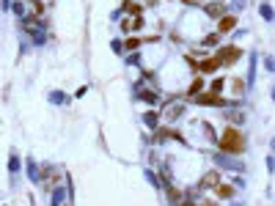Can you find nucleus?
<instances>
[{"mask_svg": "<svg viewBox=\"0 0 275 206\" xmlns=\"http://www.w3.org/2000/svg\"><path fill=\"white\" fill-rule=\"evenodd\" d=\"M215 146H218V151H223V154L239 157V154L245 151V146H248L245 129H242V127H226V129H223V135H218Z\"/></svg>", "mask_w": 275, "mask_h": 206, "instance_id": "1", "label": "nucleus"}, {"mask_svg": "<svg viewBox=\"0 0 275 206\" xmlns=\"http://www.w3.org/2000/svg\"><path fill=\"white\" fill-rule=\"evenodd\" d=\"M242 55H245L242 47H237V44H218L215 47V58L220 61V66H234Z\"/></svg>", "mask_w": 275, "mask_h": 206, "instance_id": "2", "label": "nucleus"}, {"mask_svg": "<svg viewBox=\"0 0 275 206\" xmlns=\"http://www.w3.org/2000/svg\"><path fill=\"white\" fill-rule=\"evenodd\" d=\"M193 105H198V108H218V110H223V108H229L231 102L226 96L212 93V91H201V93H196V96H193Z\"/></svg>", "mask_w": 275, "mask_h": 206, "instance_id": "3", "label": "nucleus"}, {"mask_svg": "<svg viewBox=\"0 0 275 206\" xmlns=\"http://www.w3.org/2000/svg\"><path fill=\"white\" fill-rule=\"evenodd\" d=\"M212 162L215 168H226V170H234V173H245V162L239 157H231V154H223V151H215L212 154Z\"/></svg>", "mask_w": 275, "mask_h": 206, "instance_id": "4", "label": "nucleus"}, {"mask_svg": "<svg viewBox=\"0 0 275 206\" xmlns=\"http://www.w3.org/2000/svg\"><path fill=\"white\" fill-rule=\"evenodd\" d=\"M135 99L140 105H149V108H157V105L162 102V96H160V91H157V85H140V88H135Z\"/></svg>", "mask_w": 275, "mask_h": 206, "instance_id": "5", "label": "nucleus"}, {"mask_svg": "<svg viewBox=\"0 0 275 206\" xmlns=\"http://www.w3.org/2000/svg\"><path fill=\"white\" fill-rule=\"evenodd\" d=\"M185 113H187V105H185V102H173V105H165V108L160 110V119L165 121V124H171V127H173V124H176L179 119H182Z\"/></svg>", "mask_w": 275, "mask_h": 206, "instance_id": "6", "label": "nucleus"}, {"mask_svg": "<svg viewBox=\"0 0 275 206\" xmlns=\"http://www.w3.org/2000/svg\"><path fill=\"white\" fill-rule=\"evenodd\" d=\"M223 119L229 121V127H245V121H248V116H245V110L239 108L237 102H231L229 108H223Z\"/></svg>", "mask_w": 275, "mask_h": 206, "instance_id": "7", "label": "nucleus"}, {"mask_svg": "<svg viewBox=\"0 0 275 206\" xmlns=\"http://www.w3.org/2000/svg\"><path fill=\"white\" fill-rule=\"evenodd\" d=\"M237 22H239V17H237V14H223L218 22H215V33H218V36L234 33V31H237Z\"/></svg>", "mask_w": 275, "mask_h": 206, "instance_id": "8", "label": "nucleus"}, {"mask_svg": "<svg viewBox=\"0 0 275 206\" xmlns=\"http://www.w3.org/2000/svg\"><path fill=\"white\" fill-rule=\"evenodd\" d=\"M201 9H204V17H207L209 22H218L223 14H229L223 0H218V3H201Z\"/></svg>", "mask_w": 275, "mask_h": 206, "instance_id": "9", "label": "nucleus"}, {"mask_svg": "<svg viewBox=\"0 0 275 206\" xmlns=\"http://www.w3.org/2000/svg\"><path fill=\"white\" fill-rule=\"evenodd\" d=\"M220 184V170L215 168V170H204V176H201V181L196 184V190L201 192V190H215V187Z\"/></svg>", "mask_w": 275, "mask_h": 206, "instance_id": "10", "label": "nucleus"}, {"mask_svg": "<svg viewBox=\"0 0 275 206\" xmlns=\"http://www.w3.org/2000/svg\"><path fill=\"white\" fill-rule=\"evenodd\" d=\"M220 69H223V66H220V61L215 58V52H209L207 58L198 61V74H218Z\"/></svg>", "mask_w": 275, "mask_h": 206, "instance_id": "11", "label": "nucleus"}, {"mask_svg": "<svg viewBox=\"0 0 275 206\" xmlns=\"http://www.w3.org/2000/svg\"><path fill=\"white\" fill-rule=\"evenodd\" d=\"M185 91H187V96H196V93H201V91H207V80H204V74H193L190 80H187V85H185Z\"/></svg>", "mask_w": 275, "mask_h": 206, "instance_id": "12", "label": "nucleus"}, {"mask_svg": "<svg viewBox=\"0 0 275 206\" xmlns=\"http://www.w3.org/2000/svg\"><path fill=\"white\" fill-rule=\"evenodd\" d=\"M226 88H229V91H231L234 102H237V99H242V96H245V91H248V85H245V80H239V77H226Z\"/></svg>", "mask_w": 275, "mask_h": 206, "instance_id": "13", "label": "nucleus"}, {"mask_svg": "<svg viewBox=\"0 0 275 206\" xmlns=\"http://www.w3.org/2000/svg\"><path fill=\"white\" fill-rule=\"evenodd\" d=\"M212 192H215V198H220V201H234V198H237V187H234V184H223V181H220Z\"/></svg>", "mask_w": 275, "mask_h": 206, "instance_id": "14", "label": "nucleus"}, {"mask_svg": "<svg viewBox=\"0 0 275 206\" xmlns=\"http://www.w3.org/2000/svg\"><path fill=\"white\" fill-rule=\"evenodd\" d=\"M72 195L69 190H63L61 184H55L52 187V198H50V206H66V198Z\"/></svg>", "mask_w": 275, "mask_h": 206, "instance_id": "15", "label": "nucleus"}, {"mask_svg": "<svg viewBox=\"0 0 275 206\" xmlns=\"http://www.w3.org/2000/svg\"><path fill=\"white\" fill-rule=\"evenodd\" d=\"M9 173H11V181H17V176L22 173V160H20L17 151H11V154H9Z\"/></svg>", "mask_w": 275, "mask_h": 206, "instance_id": "16", "label": "nucleus"}, {"mask_svg": "<svg viewBox=\"0 0 275 206\" xmlns=\"http://www.w3.org/2000/svg\"><path fill=\"white\" fill-rule=\"evenodd\" d=\"M47 99H50V105H55V108H66V105H72L69 93H63V91H50Z\"/></svg>", "mask_w": 275, "mask_h": 206, "instance_id": "17", "label": "nucleus"}, {"mask_svg": "<svg viewBox=\"0 0 275 206\" xmlns=\"http://www.w3.org/2000/svg\"><path fill=\"white\" fill-rule=\"evenodd\" d=\"M143 124L151 129V132H154V129L162 124V119H160V110H154V108H151V110H146V113H143Z\"/></svg>", "mask_w": 275, "mask_h": 206, "instance_id": "18", "label": "nucleus"}, {"mask_svg": "<svg viewBox=\"0 0 275 206\" xmlns=\"http://www.w3.org/2000/svg\"><path fill=\"white\" fill-rule=\"evenodd\" d=\"M121 14H130V17H140V11H143V6L135 3V0H121Z\"/></svg>", "mask_w": 275, "mask_h": 206, "instance_id": "19", "label": "nucleus"}, {"mask_svg": "<svg viewBox=\"0 0 275 206\" xmlns=\"http://www.w3.org/2000/svg\"><path fill=\"white\" fill-rule=\"evenodd\" d=\"M220 44V36L215 31H207L201 39H198V47H204V50H209V47H218Z\"/></svg>", "mask_w": 275, "mask_h": 206, "instance_id": "20", "label": "nucleus"}, {"mask_svg": "<svg viewBox=\"0 0 275 206\" xmlns=\"http://www.w3.org/2000/svg\"><path fill=\"white\" fill-rule=\"evenodd\" d=\"M182 195H185V192L179 190V187H173V184L165 187V198H168V203H171V206H176L179 201H182Z\"/></svg>", "mask_w": 275, "mask_h": 206, "instance_id": "21", "label": "nucleus"}, {"mask_svg": "<svg viewBox=\"0 0 275 206\" xmlns=\"http://www.w3.org/2000/svg\"><path fill=\"white\" fill-rule=\"evenodd\" d=\"M143 47V36H127L124 39V52H138Z\"/></svg>", "mask_w": 275, "mask_h": 206, "instance_id": "22", "label": "nucleus"}, {"mask_svg": "<svg viewBox=\"0 0 275 206\" xmlns=\"http://www.w3.org/2000/svg\"><path fill=\"white\" fill-rule=\"evenodd\" d=\"M198 127H201L204 138H207L209 143H215V140H218V129H215V124H209V121H201V124H198Z\"/></svg>", "mask_w": 275, "mask_h": 206, "instance_id": "23", "label": "nucleus"}, {"mask_svg": "<svg viewBox=\"0 0 275 206\" xmlns=\"http://www.w3.org/2000/svg\"><path fill=\"white\" fill-rule=\"evenodd\" d=\"M256 61H259V52H250V63H248V80H245V85H253L256 80Z\"/></svg>", "mask_w": 275, "mask_h": 206, "instance_id": "24", "label": "nucleus"}, {"mask_svg": "<svg viewBox=\"0 0 275 206\" xmlns=\"http://www.w3.org/2000/svg\"><path fill=\"white\" fill-rule=\"evenodd\" d=\"M207 91H212V93H218V96H223V91H226V77H215V80L207 85Z\"/></svg>", "mask_w": 275, "mask_h": 206, "instance_id": "25", "label": "nucleus"}, {"mask_svg": "<svg viewBox=\"0 0 275 206\" xmlns=\"http://www.w3.org/2000/svg\"><path fill=\"white\" fill-rule=\"evenodd\" d=\"M259 14H261V20H264V22H272V6H270V0H261V3H259Z\"/></svg>", "mask_w": 275, "mask_h": 206, "instance_id": "26", "label": "nucleus"}, {"mask_svg": "<svg viewBox=\"0 0 275 206\" xmlns=\"http://www.w3.org/2000/svg\"><path fill=\"white\" fill-rule=\"evenodd\" d=\"M11 11H14V17H20V20L28 17V6L22 3V0H14V3H11Z\"/></svg>", "mask_w": 275, "mask_h": 206, "instance_id": "27", "label": "nucleus"}, {"mask_svg": "<svg viewBox=\"0 0 275 206\" xmlns=\"http://www.w3.org/2000/svg\"><path fill=\"white\" fill-rule=\"evenodd\" d=\"M28 179H31L33 184H42V181H39V165L33 160H28Z\"/></svg>", "mask_w": 275, "mask_h": 206, "instance_id": "28", "label": "nucleus"}, {"mask_svg": "<svg viewBox=\"0 0 275 206\" xmlns=\"http://www.w3.org/2000/svg\"><path fill=\"white\" fill-rule=\"evenodd\" d=\"M245 6H248V0H231V3L226 6V11H229V14H237V11H242Z\"/></svg>", "mask_w": 275, "mask_h": 206, "instance_id": "29", "label": "nucleus"}, {"mask_svg": "<svg viewBox=\"0 0 275 206\" xmlns=\"http://www.w3.org/2000/svg\"><path fill=\"white\" fill-rule=\"evenodd\" d=\"M143 173H146V181H149V184H154V187H162V184H160V179H157V170H154V168H146Z\"/></svg>", "mask_w": 275, "mask_h": 206, "instance_id": "30", "label": "nucleus"}, {"mask_svg": "<svg viewBox=\"0 0 275 206\" xmlns=\"http://www.w3.org/2000/svg\"><path fill=\"white\" fill-rule=\"evenodd\" d=\"M119 28H121V33H127V36H130V33H132V20H130V17H121Z\"/></svg>", "mask_w": 275, "mask_h": 206, "instance_id": "31", "label": "nucleus"}, {"mask_svg": "<svg viewBox=\"0 0 275 206\" xmlns=\"http://www.w3.org/2000/svg\"><path fill=\"white\" fill-rule=\"evenodd\" d=\"M110 50H113L116 55H124V39H113L110 41Z\"/></svg>", "mask_w": 275, "mask_h": 206, "instance_id": "32", "label": "nucleus"}, {"mask_svg": "<svg viewBox=\"0 0 275 206\" xmlns=\"http://www.w3.org/2000/svg\"><path fill=\"white\" fill-rule=\"evenodd\" d=\"M176 206H198V201L193 195H182V201H179Z\"/></svg>", "mask_w": 275, "mask_h": 206, "instance_id": "33", "label": "nucleus"}, {"mask_svg": "<svg viewBox=\"0 0 275 206\" xmlns=\"http://www.w3.org/2000/svg\"><path fill=\"white\" fill-rule=\"evenodd\" d=\"M143 25H146V17H135L132 20V31H143Z\"/></svg>", "mask_w": 275, "mask_h": 206, "instance_id": "34", "label": "nucleus"}, {"mask_svg": "<svg viewBox=\"0 0 275 206\" xmlns=\"http://www.w3.org/2000/svg\"><path fill=\"white\" fill-rule=\"evenodd\" d=\"M231 184H234V187H239V190H242V187H245V179H242V176H234V181H231Z\"/></svg>", "mask_w": 275, "mask_h": 206, "instance_id": "35", "label": "nucleus"}, {"mask_svg": "<svg viewBox=\"0 0 275 206\" xmlns=\"http://www.w3.org/2000/svg\"><path fill=\"white\" fill-rule=\"evenodd\" d=\"M264 69H267V72H272V58H270V55L264 58Z\"/></svg>", "mask_w": 275, "mask_h": 206, "instance_id": "36", "label": "nucleus"}, {"mask_svg": "<svg viewBox=\"0 0 275 206\" xmlns=\"http://www.w3.org/2000/svg\"><path fill=\"white\" fill-rule=\"evenodd\" d=\"M231 206H242V201H234V203H231Z\"/></svg>", "mask_w": 275, "mask_h": 206, "instance_id": "37", "label": "nucleus"}, {"mask_svg": "<svg viewBox=\"0 0 275 206\" xmlns=\"http://www.w3.org/2000/svg\"><path fill=\"white\" fill-rule=\"evenodd\" d=\"M28 3H31V6H33V3H36V0H28Z\"/></svg>", "mask_w": 275, "mask_h": 206, "instance_id": "38", "label": "nucleus"}]
</instances>
